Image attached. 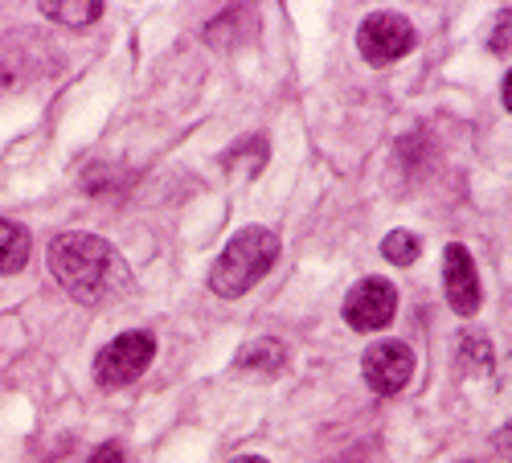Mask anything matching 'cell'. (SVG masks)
Returning a JSON list of instances; mask_svg holds the SVG:
<instances>
[{
    "label": "cell",
    "instance_id": "obj_11",
    "mask_svg": "<svg viewBox=\"0 0 512 463\" xmlns=\"http://www.w3.org/2000/svg\"><path fill=\"white\" fill-rule=\"evenodd\" d=\"M41 13H46L50 21H58V25L82 29V25H91V21L103 17V5H99V0H70V5H62V0H46Z\"/></svg>",
    "mask_w": 512,
    "mask_h": 463
},
{
    "label": "cell",
    "instance_id": "obj_8",
    "mask_svg": "<svg viewBox=\"0 0 512 463\" xmlns=\"http://www.w3.org/2000/svg\"><path fill=\"white\" fill-rule=\"evenodd\" d=\"M283 365H287V349L279 341H271V336H263V341H250L238 353V369L242 373H279Z\"/></svg>",
    "mask_w": 512,
    "mask_h": 463
},
{
    "label": "cell",
    "instance_id": "obj_3",
    "mask_svg": "<svg viewBox=\"0 0 512 463\" xmlns=\"http://www.w3.org/2000/svg\"><path fill=\"white\" fill-rule=\"evenodd\" d=\"M152 357H156L152 332H123V336H115L111 345L99 349V357H95V382L107 386V390L132 386V382H140V377H144Z\"/></svg>",
    "mask_w": 512,
    "mask_h": 463
},
{
    "label": "cell",
    "instance_id": "obj_5",
    "mask_svg": "<svg viewBox=\"0 0 512 463\" xmlns=\"http://www.w3.org/2000/svg\"><path fill=\"white\" fill-rule=\"evenodd\" d=\"M345 324L357 328V332H377V328H386L398 312V291L390 279H381V275H369L361 283L349 287V296H345Z\"/></svg>",
    "mask_w": 512,
    "mask_h": 463
},
{
    "label": "cell",
    "instance_id": "obj_13",
    "mask_svg": "<svg viewBox=\"0 0 512 463\" xmlns=\"http://www.w3.org/2000/svg\"><path fill=\"white\" fill-rule=\"evenodd\" d=\"M242 156H250V168L259 173V168L267 164V140H263V136H246L242 144H234V148L222 156V164H242Z\"/></svg>",
    "mask_w": 512,
    "mask_h": 463
},
{
    "label": "cell",
    "instance_id": "obj_14",
    "mask_svg": "<svg viewBox=\"0 0 512 463\" xmlns=\"http://www.w3.org/2000/svg\"><path fill=\"white\" fill-rule=\"evenodd\" d=\"M87 463H127V459H123V451H119L115 443H103V447H99V451H95Z\"/></svg>",
    "mask_w": 512,
    "mask_h": 463
},
{
    "label": "cell",
    "instance_id": "obj_2",
    "mask_svg": "<svg viewBox=\"0 0 512 463\" xmlns=\"http://www.w3.org/2000/svg\"><path fill=\"white\" fill-rule=\"evenodd\" d=\"M275 259H279V238L267 226H242L226 242L218 263H213L209 287L218 291L222 300H238L275 267Z\"/></svg>",
    "mask_w": 512,
    "mask_h": 463
},
{
    "label": "cell",
    "instance_id": "obj_10",
    "mask_svg": "<svg viewBox=\"0 0 512 463\" xmlns=\"http://www.w3.org/2000/svg\"><path fill=\"white\" fill-rule=\"evenodd\" d=\"M455 361L463 365V373H488L496 365V353H492L484 332H463L459 345H455Z\"/></svg>",
    "mask_w": 512,
    "mask_h": 463
},
{
    "label": "cell",
    "instance_id": "obj_12",
    "mask_svg": "<svg viewBox=\"0 0 512 463\" xmlns=\"http://www.w3.org/2000/svg\"><path fill=\"white\" fill-rule=\"evenodd\" d=\"M418 250H422V242L410 230H390L386 238H381V255H386L394 267H410L418 259Z\"/></svg>",
    "mask_w": 512,
    "mask_h": 463
},
{
    "label": "cell",
    "instance_id": "obj_7",
    "mask_svg": "<svg viewBox=\"0 0 512 463\" xmlns=\"http://www.w3.org/2000/svg\"><path fill=\"white\" fill-rule=\"evenodd\" d=\"M443 287H447V300L459 316H476L480 312V275H476V263H472V250L463 242H451L443 250Z\"/></svg>",
    "mask_w": 512,
    "mask_h": 463
},
{
    "label": "cell",
    "instance_id": "obj_17",
    "mask_svg": "<svg viewBox=\"0 0 512 463\" xmlns=\"http://www.w3.org/2000/svg\"><path fill=\"white\" fill-rule=\"evenodd\" d=\"M238 463H267L263 455H246V459H238Z\"/></svg>",
    "mask_w": 512,
    "mask_h": 463
},
{
    "label": "cell",
    "instance_id": "obj_1",
    "mask_svg": "<svg viewBox=\"0 0 512 463\" xmlns=\"http://www.w3.org/2000/svg\"><path fill=\"white\" fill-rule=\"evenodd\" d=\"M50 271L78 304H111L132 283L119 250L87 230H70L50 242Z\"/></svg>",
    "mask_w": 512,
    "mask_h": 463
},
{
    "label": "cell",
    "instance_id": "obj_16",
    "mask_svg": "<svg viewBox=\"0 0 512 463\" xmlns=\"http://www.w3.org/2000/svg\"><path fill=\"white\" fill-rule=\"evenodd\" d=\"M504 107L512 111V70H508V78H504Z\"/></svg>",
    "mask_w": 512,
    "mask_h": 463
},
{
    "label": "cell",
    "instance_id": "obj_9",
    "mask_svg": "<svg viewBox=\"0 0 512 463\" xmlns=\"http://www.w3.org/2000/svg\"><path fill=\"white\" fill-rule=\"evenodd\" d=\"M29 246L33 242H29L25 226L0 218V275H17L29 263Z\"/></svg>",
    "mask_w": 512,
    "mask_h": 463
},
{
    "label": "cell",
    "instance_id": "obj_15",
    "mask_svg": "<svg viewBox=\"0 0 512 463\" xmlns=\"http://www.w3.org/2000/svg\"><path fill=\"white\" fill-rule=\"evenodd\" d=\"M496 451H500V455H508V459H512V423H508V427H504V431H500V435H496Z\"/></svg>",
    "mask_w": 512,
    "mask_h": 463
},
{
    "label": "cell",
    "instance_id": "obj_4",
    "mask_svg": "<svg viewBox=\"0 0 512 463\" xmlns=\"http://www.w3.org/2000/svg\"><path fill=\"white\" fill-rule=\"evenodd\" d=\"M414 25L402 13H369L357 29V50L369 66H390L414 50Z\"/></svg>",
    "mask_w": 512,
    "mask_h": 463
},
{
    "label": "cell",
    "instance_id": "obj_6",
    "mask_svg": "<svg viewBox=\"0 0 512 463\" xmlns=\"http://www.w3.org/2000/svg\"><path fill=\"white\" fill-rule=\"evenodd\" d=\"M361 365H365L369 390L394 398V394H402L410 386L418 361H414V349L406 341H377V345H369V353H365Z\"/></svg>",
    "mask_w": 512,
    "mask_h": 463
}]
</instances>
